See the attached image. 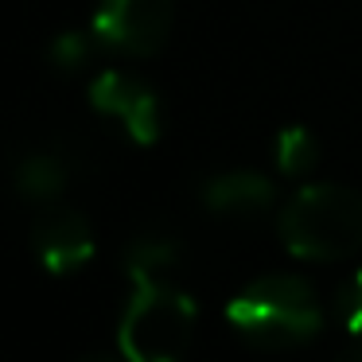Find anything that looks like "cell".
Segmentation results:
<instances>
[{
	"mask_svg": "<svg viewBox=\"0 0 362 362\" xmlns=\"http://www.w3.org/2000/svg\"><path fill=\"white\" fill-rule=\"evenodd\" d=\"M175 265H180V242L168 234H141L125 250L129 276H172Z\"/></svg>",
	"mask_w": 362,
	"mask_h": 362,
	"instance_id": "obj_9",
	"label": "cell"
},
{
	"mask_svg": "<svg viewBox=\"0 0 362 362\" xmlns=\"http://www.w3.org/2000/svg\"><path fill=\"white\" fill-rule=\"evenodd\" d=\"M335 315L351 335H362V269L351 273L335 292Z\"/></svg>",
	"mask_w": 362,
	"mask_h": 362,
	"instance_id": "obj_12",
	"label": "cell"
},
{
	"mask_svg": "<svg viewBox=\"0 0 362 362\" xmlns=\"http://www.w3.org/2000/svg\"><path fill=\"white\" fill-rule=\"evenodd\" d=\"M129 281L133 296L117 331L125 362H180L195 335V300L172 276H129Z\"/></svg>",
	"mask_w": 362,
	"mask_h": 362,
	"instance_id": "obj_2",
	"label": "cell"
},
{
	"mask_svg": "<svg viewBox=\"0 0 362 362\" xmlns=\"http://www.w3.org/2000/svg\"><path fill=\"white\" fill-rule=\"evenodd\" d=\"M226 320L250 346L288 351L320 331V300L300 276H261L226 304Z\"/></svg>",
	"mask_w": 362,
	"mask_h": 362,
	"instance_id": "obj_3",
	"label": "cell"
},
{
	"mask_svg": "<svg viewBox=\"0 0 362 362\" xmlns=\"http://www.w3.org/2000/svg\"><path fill=\"white\" fill-rule=\"evenodd\" d=\"M320 160V144L304 125H288L276 136V168L284 175H308Z\"/></svg>",
	"mask_w": 362,
	"mask_h": 362,
	"instance_id": "obj_10",
	"label": "cell"
},
{
	"mask_svg": "<svg viewBox=\"0 0 362 362\" xmlns=\"http://www.w3.org/2000/svg\"><path fill=\"white\" fill-rule=\"evenodd\" d=\"M78 362H117V358H110V354H86V358H78Z\"/></svg>",
	"mask_w": 362,
	"mask_h": 362,
	"instance_id": "obj_14",
	"label": "cell"
},
{
	"mask_svg": "<svg viewBox=\"0 0 362 362\" xmlns=\"http://www.w3.org/2000/svg\"><path fill=\"white\" fill-rule=\"evenodd\" d=\"M66 180H71V172L55 152H32L16 164V191L32 203H55Z\"/></svg>",
	"mask_w": 362,
	"mask_h": 362,
	"instance_id": "obj_8",
	"label": "cell"
},
{
	"mask_svg": "<svg viewBox=\"0 0 362 362\" xmlns=\"http://www.w3.org/2000/svg\"><path fill=\"white\" fill-rule=\"evenodd\" d=\"M32 250L47 273L71 276L94 257V230H90L86 214L71 211V206H51L32 226Z\"/></svg>",
	"mask_w": 362,
	"mask_h": 362,
	"instance_id": "obj_6",
	"label": "cell"
},
{
	"mask_svg": "<svg viewBox=\"0 0 362 362\" xmlns=\"http://www.w3.org/2000/svg\"><path fill=\"white\" fill-rule=\"evenodd\" d=\"M339 362H362V343H354L351 351H343V354H339Z\"/></svg>",
	"mask_w": 362,
	"mask_h": 362,
	"instance_id": "obj_13",
	"label": "cell"
},
{
	"mask_svg": "<svg viewBox=\"0 0 362 362\" xmlns=\"http://www.w3.org/2000/svg\"><path fill=\"white\" fill-rule=\"evenodd\" d=\"M203 203L214 214H230V218H250L273 206V183L257 172H222L206 180Z\"/></svg>",
	"mask_w": 362,
	"mask_h": 362,
	"instance_id": "obj_7",
	"label": "cell"
},
{
	"mask_svg": "<svg viewBox=\"0 0 362 362\" xmlns=\"http://www.w3.org/2000/svg\"><path fill=\"white\" fill-rule=\"evenodd\" d=\"M90 51H94L90 35H82V32H59L55 40H51V47H47V59H51V66H55L59 74H78L82 66L90 63Z\"/></svg>",
	"mask_w": 362,
	"mask_h": 362,
	"instance_id": "obj_11",
	"label": "cell"
},
{
	"mask_svg": "<svg viewBox=\"0 0 362 362\" xmlns=\"http://www.w3.org/2000/svg\"><path fill=\"white\" fill-rule=\"evenodd\" d=\"M172 0H102L90 20V35L121 55L148 59L168 43Z\"/></svg>",
	"mask_w": 362,
	"mask_h": 362,
	"instance_id": "obj_4",
	"label": "cell"
},
{
	"mask_svg": "<svg viewBox=\"0 0 362 362\" xmlns=\"http://www.w3.org/2000/svg\"><path fill=\"white\" fill-rule=\"evenodd\" d=\"M281 242L300 261H343L362 250V195L343 183H308L284 203Z\"/></svg>",
	"mask_w": 362,
	"mask_h": 362,
	"instance_id": "obj_1",
	"label": "cell"
},
{
	"mask_svg": "<svg viewBox=\"0 0 362 362\" xmlns=\"http://www.w3.org/2000/svg\"><path fill=\"white\" fill-rule=\"evenodd\" d=\"M90 105L102 117L117 121L133 144H156L160 141V102L133 74L102 71L90 82Z\"/></svg>",
	"mask_w": 362,
	"mask_h": 362,
	"instance_id": "obj_5",
	"label": "cell"
}]
</instances>
